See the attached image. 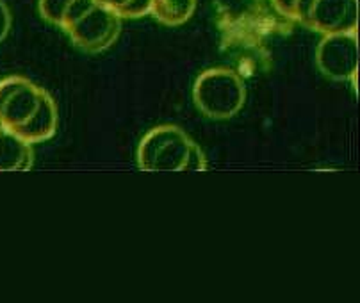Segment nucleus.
<instances>
[{"mask_svg":"<svg viewBox=\"0 0 360 303\" xmlns=\"http://www.w3.org/2000/svg\"><path fill=\"white\" fill-rule=\"evenodd\" d=\"M45 89L25 77H6L0 81V127L16 132L31 122Z\"/></svg>","mask_w":360,"mask_h":303,"instance_id":"obj_5","label":"nucleus"},{"mask_svg":"<svg viewBox=\"0 0 360 303\" xmlns=\"http://www.w3.org/2000/svg\"><path fill=\"white\" fill-rule=\"evenodd\" d=\"M73 0H39V15L43 16V20H46L52 25H58L61 27L63 16H65L66 9L70 8Z\"/></svg>","mask_w":360,"mask_h":303,"instance_id":"obj_11","label":"nucleus"},{"mask_svg":"<svg viewBox=\"0 0 360 303\" xmlns=\"http://www.w3.org/2000/svg\"><path fill=\"white\" fill-rule=\"evenodd\" d=\"M193 102L205 118H234L246 102L245 82L234 70L209 68L193 84Z\"/></svg>","mask_w":360,"mask_h":303,"instance_id":"obj_1","label":"nucleus"},{"mask_svg":"<svg viewBox=\"0 0 360 303\" xmlns=\"http://www.w3.org/2000/svg\"><path fill=\"white\" fill-rule=\"evenodd\" d=\"M66 34L84 52L96 54L115 45L122 32V18L111 9L93 2L84 13L65 29Z\"/></svg>","mask_w":360,"mask_h":303,"instance_id":"obj_4","label":"nucleus"},{"mask_svg":"<svg viewBox=\"0 0 360 303\" xmlns=\"http://www.w3.org/2000/svg\"><path fill=\"white\" fill-rule=\"evenodd\" d=\"M316 65L330 81H355L359 72L356 31L325 36L316 49Z\"/></svg>","mask_w":360,"mask_h":303,"instance_id":"obj_6","label":"nucleus"},{"mask_svg":"<svg viewBox=\"0 0 360 303\" xmlns=\"http://www.w3.org/2000/svg\"><path fill=\"white\" fill-rule=\"evenodd\" d=\"M198 0H152L150 15L162 25L179 27L196 11Z\"/></svg>","mask_w":360,"mask_h":303,"instance_id":"obj_9","label":"nucleus"},{"mask_svg":"<svg viewBox=\"0 0 360 303\" xmlns=\"http://www.w3.org/2000/svg\"><path fill=\"white\" fill-rule=\"evenodd\" d=\"M96 4L111 9L120 18H141L150 15L152 0H95Z\"/></svg>","mask_w":360,"mask_h":303,"instance_id":"obj_10","label":"nucleus"},{"mask_svg":"<svg viewBox=\"0 0 360 303\" xmlns=\"http://www.w3.org/2000/svg\"><path fill=\"white\" fill-rule=\"evenodd\" d=\"M58 105H56L54 98L46 91H43L41 102H39V108L36 111V115L32 116L27 125H23L22 129H18L15 134L25 139L29 145L49 141L58 132Z\"/></svg>","mask_w":360,"mask_h":303,"instance_id":"obj_7","label":"nucleus"},{"mask_svg":"<svg viewBox=\"0 0 360 303\" xmlns=\"http://www.w3.org/2000/svg\"><path fill=\"white\" fill-rule=\"evenodd\" d=\"M11 11H9V8L6 6L4 0H0V43L8 38L9 31H11Z\"/></svg>","mask_w":360,"mask_h":303,"instance_id":"obj_12","label":"nucleus"},{"mask_svg":"<svg viewBox=\"0 0 360 303\" xmlns=\"http://www.w3.org/2000/svg\"><path fill=\"white\" fill-rule=\"evenodd\" d=\"M295 20L323 36L355 32L359 0H300Z\"/></svg>","mask_w":360,"mask_h":303,"instance_id":"obj_3","label":"nucleus"},{"mask_svg":"<svg viewBox=\"0 0 360 303\" xmlns=\"http://www.w3.org/2000/svg\"><path fill=\"white\" fill-rule=\"evenodd\" d=\"M273 6H275L276 11L280 13L285 18L295 20L296 16V8H298L300 0H271Z\"/></svg>","mask_w":360,"mask_h":303,"instance_id":"obj_13","label":"nucleus"},{"mask_svg":"<svg viewBox=\"0 0 360 303\" xmlns=\"http://www.w3.org/2000/svg\"><path fill=\"white\" fill-rule=\"evenodd\" d=\"M32 162L31 145L15 132L0 127V172H29Z\"/></svg>","mask_w":360,"mask_h":303,"instance_id":"obj_8","label":"nucleus"},{"mask_svg":"<svg viewBox=\"0 0 360 303\" xmlns=\"http://www.w3.org/2000/svg\"><path fill=\"white\" fill-rule=\"evenodd\" d=\"M195 146L176 125H159L141 138L136 161L143 172H188Z\"/></svg>","mask_w":360,"mask_h":303,"instance_id":"obj_2","label":"nucleus"}]
</instances>
